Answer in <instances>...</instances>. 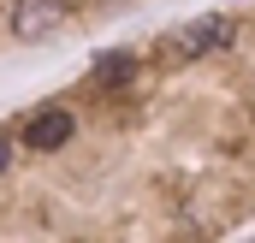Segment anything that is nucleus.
<instances>
[{
    "instance_id": "nucleus-1",
    "label": "nucleus",
    "mask_w": 255,
    "mask_h": 243,
    "mask_svg": "<svg viewBox=\"0 0 255 243\" xmlns=\"http://www.w3.org/2000/svg\"><path fill=\"white\" fill-rule=\"evenodd\" d=\"M71 130H77V113L71 107H42L36 119H30V148H42V154H54V148H65L71 142Z\"/></svg>"
},
{
    "instance_id": "nucleus-2",
    "label": "nucleus",
    "mask_w": 255,
    "mask_h": 243,
    "mask_svg": "<svg viewBox=\"0 0 255 243\" xmlns=\"http://www.w3.org/2000/svg\"><path fill=\"white\" fill-rule=\"evenodd\" d=\"M65 0H18L12 6V36H48V30H60L65 24Z\"/></svg>"
},
{
    "instance_id": "nucleus-3",
    "label": "nucleus",
    "mask_w": 255,
    "mask_h": 243,
    "mask_svg": "<svg viewBox=\"0 0 255 243\" xmlns=\"http://www.w3.org/2000/svg\"><path fill=\"white\" fill-rule=\"evenodd\" d=\"M226 42H232V24H226V18H196L190 30L178 36V54L196 60V54H214V48H226Z\"/></svg>"
},
{
    "instance_id": "nucleus-5",
    "label": "nucleus",
    "mask_w": 255,
    "mask_h": 243,
    "mask_svg": "<svg viewBox=\"0 0 255 243\" xmlns=\"http://www.w3.org/2000/svg\"><path fill=\"white\" fill-rule=\"evenodd\" d=\"M6 166H12V142L0 136V172H6Z\"/></svg>"
},
{
    "instance_id": "nucleus-4",
    "label": "nucleus",
    "mask_w": 255,
    "mask_h": 243,
    "mask_svg": "<svg viewBox=\"0 0 255 243\" xmlns=\"http://www.w3.org/2000/svg\"><path fill=\"white\" fill-rule=\"evenodd\" d=\"M130 71H136V54L113 48V54H101V60H95V83H125Z\"/></svg>"
}]
</instances>
